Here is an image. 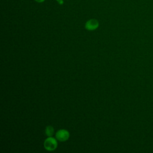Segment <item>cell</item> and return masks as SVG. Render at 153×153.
Returning a JSON list of instances; mask_svg holds the SVG:
<instances>
[{
	"instance_id": "6da1fadb",
	"label": "cell",
	"mask_w": 153,
	"mask_h": 153,
	"mask_svg": "<svg viewBox=\"0 0 153 153\" xmlns=\"http://www.w3.org/2000/svg\"><path fill=\"white\" fill-rule=\"evenodd\" d=\"M44 148L48 151H54L57 146L56 139L51 136L48 137L45 140L44 142Z\"/></svg>"
},
{
	"instance_id": "7a4b0ae2",
	"label": "cell",
	"mask_w": 153,
	"mask_h": 153,
	"mask_svg": "<svg viewBox=\"0 0 153 153\" xmlns=\"http://www.w3.org/2000/svg\"><path fill=\"white\" fill-rule=\"evenodd\" d=\"M56 137L58 140L60 142L66 141L69 137V133L66 130L60 129L57 131L56 134Z\"/></svg>"
},
{
	"instance_id": "3957f363",
	"label": "cell",
	"mask_w": 153,
	"mask_h": 153,
	"mask_svg": "<svg viewBox=\"0 0 153 153\" xmlns=\"http://www.w3.org/2000/svg\"><path fill=\"white\" fill-rule=\"evenodd\" d=\"M99 27V22L96 19H90L85 24V27L88 30H94Z\"/></svg>"
},
{
	"instance_id": "277c9868",
	"label": "cell",
	"mask_w": 153,
	"mask_h": 153,
	"mask_svg": "<svg viewBox=\"0 0 153 153\" xmlns=\"http://www.w3.org/2000/svg\"><path fill=\"white\" fill-rule=\"evenodd\" d=\"M45 132L47 136H48V137L52 136V135L54 133V128L51 126H47V127L45 128Z\"/></svg>"
},
{
	"instance_id": "5b68a950",
	"label": "cell",
	"mask_w": 153,
	"mask_h": 153,
	"mask_svg": "<svg viewBox=\"0 0 153 153\" xmlns=\"http://www.w3.org/2000/svg\"><path fill=\"white\" fill-rule=\"evenodd\" d=\"M60 4H63V0H56Z\"/></svg>"
},
{
	"instance_id": "8992f818",
	"label": "cell",
	"mask_w": 153,
	"mask_h": 153,
	"mask_svg": "<svg viewBox=\"0 0 153 153\" xmlns=\"http://www.w3.org/2000/svg\"><path fill=\"white\" fill-rule=\"evenodd\" d=\"M35 1H36L37 2H39V3H41V2H43L45 0H35Z\"/></svg>"
}]
</instances>
